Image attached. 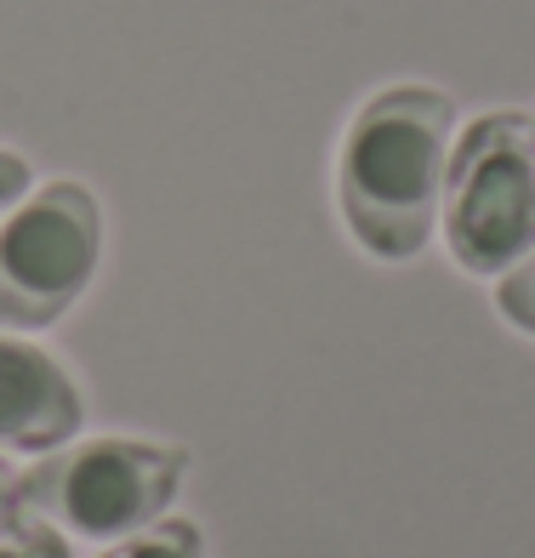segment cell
<instances>
[{"mask_svg":"<svg viewBox=\"0 0 535 558\" xmlns=\"http://www.w3.org/2000/svg\"><path fill=\"white\" fill-rule=\"evenodd\" d=\"M455 104L433 86H388L348 120L337 206L348 234L381 263H411L439 228Z\"/></svg>","mask_w":535,"mask_h":558,"instance_id":"cell-1","label":"cell"},{"mask_svg":"<svg viewBox=\"0 0 535 558\" xmlns=\"http://www.w3.org/2000/svg\"><path fill=\"white\" fill-rule=\"evenodd\" d=\"M439 228L450 257L478 279H501L535 251V120L496 109L450 143Z\"/></svg>","mask_w":535,"mask_h":558,"instance_id":"cell-3","label":"cell"},{"mask_svg":"<svg viewBox=\"0 0 535 558\" xmlns=\"http://www.w3.org/2000/svg\"><path fill=\"white\" fill-rule=\"evenodd\" d=\"M189 456L148 439H81L46 450L29 473H17V519H40L81 542H120L171 513L183 490Z\"/></svg>","mask_w":535,"mask_h":558,"instance_id":"cell-2","label":"cell"},{"mask_svg":"<svg viewBox=\"0 0 535 558\" xmlns=\"http://www.w3.org/2000/svg\"><path fill=\"white\" fill-rule=\"evenodd\" d=\"M0 558H69V536L40 519H17L0 530Z\"/></svg>","mask_w":535,"mask_h":558,"instance_id":"cell-8","label":"cell"},{"mask_svg":"<svg viewBox=\"0 0 535 558\" xmlns=\"http://www.w3.org/2000/svg\"><path fill=\"white\" fill-rule=\"evenodd\" d=\"M29 189H35L29 160L12 155V148H0V217H7V211L17 206V199H29Z\"/></svg>","mask_w":535,"mask_h":558,"instance_id":"cell-9","label":"cell"},{"mask_svg":"<svg viewBox=\"0 0 535 558\" xmlns=\"http://www.w3.org/2000/svg\"><path fill=\"white\" fill-rule=\"evenodd\" d=\"M104 263V211L81 183H40L0 217V331H46Z\"/></svg>","mask_w":535,"mask_h":558,"instance_id":"cell-4","label":"cell"},{"mask_svg":"<svg viewBox=\"0 0 535 558\" xmlns=\"http://www.w3.org/2000/svg\"><path fill=\"white\" fill-rule=\"evenodd\" d=\"M97 558H206V542H199V530L189 519H155L148 530H132V536H120L114 547H104Z\"/></svg>","mask_w":535,"mask_h":558,"instance_id":"cell-6","label":"cell"},{"mask_svg":"<svg viewBox=\"0 0 535 558\" xmlns=\"http://www.w3.org/2000/svg\"><path fill=\"white\" fill-rule=\"evenodd\" d=\"M496 308L507 325H519L524 337H535V251L496 279Z\"/></svg>","mask_w":535,"mask_h":558,"instance_id":"cell-7","label":"cell"},{"mask_svg":"<svg viewBox=\"0 0 535 558\" xmlns=\"http://www.w3.org/2000/svg\"><path fill=\"white\" fill-rule=\"evenodd\" d=\"M17 524V473L7 468V456H0V530Z\"/></svg>","mask_w":535,"mask_h":558,"instance_id":"cell-10","label":"cell"},{"mask_svg":"<svg viewBox=\"0 0 535 558\" xmlns=\"http://www.w3.org/2000/svg\"><path fill=\"white\" fill-rule=\"evenodd\" d=\"M86 422V399L74 376L40 342L0 331V450L46 456L63 450Z\"/></svg>","mask_w":535,"mask_h":558,"instance_id":"cell-5","label":"cell"}]
</instances>
